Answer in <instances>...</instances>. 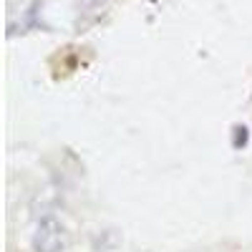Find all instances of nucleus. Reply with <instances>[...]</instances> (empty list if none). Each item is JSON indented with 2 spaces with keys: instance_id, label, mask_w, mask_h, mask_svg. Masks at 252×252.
I'll return each instance as SVG.
<instances>
[{
  "instance_id": "obj_1",
  "label": "nucleus",
  "mask_w": 252,
  "mask_h": 252,
  "mask_svg": "<svg viewBox=\"0 0 252 252\" xmlns=\"http://www.w3.org/2000/svg\"><path fill=\"white\" fill-rule=\"evenodd\" d=\"M63 247H66V229H63V224L53 215L40 217L33 235V252H63Z\"/></svg>"
},
{
  "instance_id": "obj_2",
  "label": "nucleus",
  "mask_w": 252,
  "mask_h": 252,
  "mask_svg": "<svg viewBox=\"0 0 252 252\" xmlns=\"http://www.w3.org/2000/svg\"><path fill=\"white\" fill-rule=\"evenodd\" d=\"M103 3H106V0H81V3H78V13L83 18H89V20H96V15L103 8Z\"/></svg>"
},
{
  "instance_id": "obj_3",
  "label": "nucleus",
  "mask_w": 252,
  "mask_h": 252,
  "mask_svg": "<svg viewBox=\"0 0 252 252\" xmlns=\"http://www.w3.org/2000/svg\"><path fill=\"white\" fill-rule=\"evenodd\" d=\"M245 144H247V129H245V126H235V141H232V146L240 149V146H245Z\"/></svg>"
}]
</instances>
